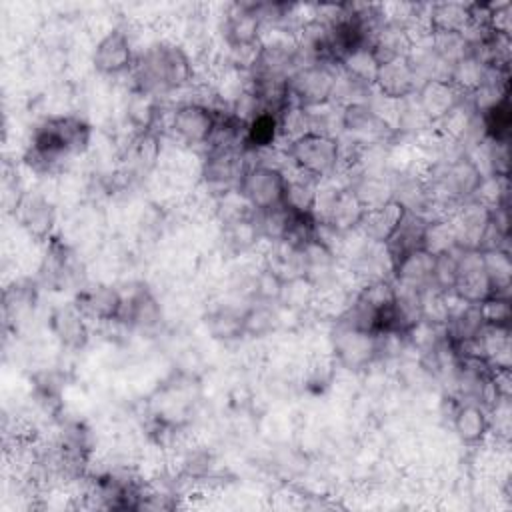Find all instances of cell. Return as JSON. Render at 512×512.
Here are the masks:
<instances>
[{"label": "cell", "mask_w": 512, "mask_h": 512, "mask_svg": "<svg viewBox=\"0 0 512 512\" xmlns=\"http://www.w3.org/2000/svg\"><path fill=\"white\" fill-rule=\"evenodd\" d=\"M278 116L272 112H258L244 126V150L262 152L278 142Z\"/></svg>", "instance_id": "30"}, {"label": "cell", "mask_w": 512, "mask_h": 512, "mask_svg": "<svg viewBox=\"0 0 512 512\" xmlns=\"http://www.w3.org/2000/svg\"><path fill=\"white\" fill-rule=\"evenodd\" d=\"M34 288L26 282H14L4 290V316L6 320H22L34 308Z\"/></svg>", "instance_id": "42"}, {"label": "cell", "mask_w": 512, "mask_h": 512, "mask_svg": "<svg viewBox=\"0 0 512 512\" xmlns=\"http://www.w3.org/2000/svg\"><path fill=\"white\" fill-rule=\"evenodd\" d=\"M310 132V122H308V110L298 106V104H288L280 114H278V138L284 140L286 144L304 136Z\"/></svg>", "instance_id": "43"}, {"label": "cell", "mask_w": 512, "mask_h": 512, "mask_svg": "<svg viewBox=\"0 0 512 512\" xmlns=\"http://www.w3.org/2000/svg\"><path fill=\"white\" fill-rule=\"evenodd\" d=\"M402 212H404V208L396 200H392L380 208L366 210L362 216V222L358 226V232L372 242L386 244V240L394 232Z\"/></svg>", "instance_id": "27"}, {"label": "cell", "mask_w": 512, "mask_h": 512, "mask_svg": "<svg viewBox=\"0 0 512 512\" xmlns=\"http://www.w3.org/2000/svg\"><path fill=\"white\" fill-rule=\"evenodd\" d=\"M348 188L366 210L380 208L394 200L390 172H354Z\"/></svg>", "instance_id": "24"}, {"label": "cell", "mask_w": 512, "mask_h": 512, "mask_svg": "<svg viewBox=\"0 0 512 512\" xmlns=\"http://www.w3.org/2000/svg\"><path fill=\"white\" fill-rule=\"evenodd\" d=\"M434 260H436V256H432L424 248L414 250V252L406 254L404 258H400L392 266V280L400 286H408V288H416V290L432 288Z\"/></svg>", "instance_id": "23"}, {"label": "cell", "mask_w": 512, "mask_h": 512, "mask_svg": "<svg viewBox=\"0 0 512 512\" xmlns=\"http://www.w3.org/2000/svg\"><path fill=\"white\" fill-rule=\"evenodd\" d=\"M330 344L336 362L350 372H360L378 360V334L336 322Z\"/></svg>", "instance_id": "9"}, {"label": "cell", "mask_w": 512, "mask_h": 512, "mask_svg": "<svg viewBox=\"0 0 512 512\" xmlns=\"http://www.w3.org/2000/svg\"><path fill=\"white\" fill-rule=\"evenodd\" d=\"M90 138L92 128L80 116H48L34 128L24 162L38 174H50L58 170L66 158L82 154Z\"/></svg>", "instance_id": "1"}, {"label": "cell", "mask_w": 512, "mask_h": 512, "mask_svg": "<svg viewBox=\"0 0 512 512\" xmlns=\"http://www.w3.org/2000/svg\"><path fill=\"white\" fill-rule=\"evenodd\" d=\"M224 240L230 250L236 254H244L252 248H256L262 240L254 222V212L230 222H224Z\"/></svg>", "instance_id": "35"}, {"label": "cell", "mask_w": 512, "mask_h": 512, "mask_svg": "<svg viewBox=\"0 0 512 512\" xmlns=\"http://www.w3.org/2000/svg\"><path fill=\"white\" fill-rule=\"evenodd\" d=\"M288 172L284 166L270 162L248 164L236 192L244 198L252 212H264L286 202Z\"/></svg>", "instance_id": "4"}, {"label": "cell", "mask_w": 512, "mask_h": 512, "mask_svg": "<svg viewBox=\"0 0 512 512\" xmlns=\"http://www.w3.org/2000/svg\"><path fill=\"white\" fill-rule=\"evenodd\" d=\"M426 224L428 218L412 212V210H404L394 232L390 234V238L386 240V252L392 260V266L404 258L406 254L420 250L424 246V232H426Z\"/></svg>", "instance_id": "20"}, {"label": "cell", "mask_w": 512, "mask_h": 512, "mask_svg": "<svg viewBox=\"0 0 512 512\" xmlns=\"http://www.w3.org/2000/svg\"><path fill=\"white\" fill-rule=\"evenodd\" d=\"M334 78L336 64L314 62L298 66L286 80L290 102L302 108H314L332 102Z\"/></svg>", "instance_id": "7"}, {"label": "cell", "mask_w": 512, "mask_h": 512, "mask_svg": "<svg viewBox=\"0 0 512 512\" xmlns=\"http://www.w3.org/2000/svg\"><path fill=\"white\" fill-rule=\"evenodd\" d=\"M278 328V304L252 302L248 308H244V336L262 338Z\"/></svg>", "instance_id": "34"}, {"label": "cell", "mask_w": 512, "mask_h": 512, "mask_svg": "<svg viewBox=\"0 0 512 512\" xmlns=\"http://www.w3.org/2000/svg\"><path fill=\"white\" fill-rule=\"evenodd\" d=\"M316 292H318V288L310 280H306L304 276L292 278V280L284 282V290H282V296H280L278 304L282 308H288V310L302 316L304 312L312 310L314 300H316Z\"/></svg>", "instance_id": "36"}, {"label": "cell", "mask_w": 512, "mask_h": 512, "mask_svg": "<svg viewBox=\"0 0 512 512\" xmlns=\"http://www.w3.org/2000/svg\"><path fill=\"white\" fill-rule=\"evenodd\" d=\"M72 256L74 254L70 252V248L64 242H60L58 238H50L46 244L44 256L40 258V266H38V272L44 278V282L50 286H56V288L66 286L76 274Z\"/></svg>", "instance_id": "25"}, {"label": "cell", "mask_w": 512, "mask_h": 512, "mask_svg": "<svg viewBox=\"0 0 512 512\" xmlns=\"http://www.w3.org/2000/svg\"><path fill=\"white\" fill-rule=\"evenodd\" d=\"M458 258H460L458 248L436 256L434 272H432V288L442 290V292H450L454 288L456 278H458Z\"/></svg>", "instance_id": "45"}, {"label": "cell", "mask_w": 512, "mask_h": 512, "mask_svg": "<svg viewBox=\"0 0 512 512\" xmlns=\"http://www.w3.org/2000/svg\"><path fill=\"white\" fill-rule=\"evenodd\" d=\"M74 304L88 320L120 322L124 310V296L112 284H90L76 292Z\"/></svg>", "instance_id": "14"}, {"label": "cell", "mask_w": 512, "mask_h": 512, "mask_svg": "<svg viewBox=\"0 0 512 512\" xmlns=\"http://www.w3.org/2000/svg\"><path fill=\"white\" fill-rule=\"evenodd\" d=\"M452 430L466 446H478L490 436V412L472 400L454 404Z\"/></svg>", "instance_id": "19"}, {"label": "cell", "mask_w": 512, "mask_h": 512, "mask_svg": "<svg viewBox=\"0 0 512 512\" xmlns=\"http://www.w3.org/2000/svg\"><path fill=\"white\" fill-rule=\"evenodd\" d=\"M338 68L344 70L346 74H350L352 78H356L368 86H374V80H376V74L380 68V60L376 58L374 50L368 44H364V46H358L352 52H348L338 62Z\"/></svg>", "instance_id": "32"}, {"label": "cell", "mask_w": 512, "mask_h": 512, "mask_svg": "<svg viewBox=\"0 0 512 512\" xmlns=\"http://www.w3.org/2000/svg\"><path fill=\"white\" fill-rule=\"evenodd\" d=\"M288 172V170H286ZM316 178H310L302 172H288V188H286V206L296 210V212H306L312 214L314 208V198H316V188H318Z\"/></svg>", "instance_id": "33"}, {"label": "cell", "mask_w": 512, "mask_h": 512, "mask_svg": "<svg viewBox=\"0 0 512 512\" xmlns=\"http://www.w3.org/2000/svg\"><path fill=\"white\" fill-rule=\"evenodd\" d=\"M418 88V80L414 76V70L406 56L390 58L386 62H380L374 90L390 100H402L410 94H414Z\"/></svg>", "instance_id": "18"}, {"label": "cell", "mask_w": 512, "mask_h": 512, "mask_svg": "<svg viewBox=\"0 0 512 512\" xmlns=\"http://www.w3.org/2000/svg\"><path fill=\"white\" fill-rule=\"evenodd\" d=\"M484 318L480 312L478 304H464L462 308H458L456 312L450 314L448 322L444 324V334H446V342L454 348L460 350L462 346L474 342L478 338V334L484 328Z\"/></svg>", "instance_id": "26"}, {"label": "cell", "mask_w": 512, "mask_h": 512, "mask_svg": "<svg viewBox=\"0 0 512 512\" xmlns=\"http://www.w3.org/2000/svg\"><path fill=\"white\" fill-rule=\"evenodd\" d=\"M448 220L452 222L458 250H478L480 252L482 242H484L490 222H492V210L472 198V200L458 204L450 212Z\"/></svg>", "instance_id": "12"}, {"label": "cell", "mask_w": 512, "mask_h": 512, "mask_svg": "<svg viewBox=\"0 0 512 512\" xmlns=\"http://www.w3.org/2000/svg\"><path fill=\"white\" fill-rule=\"evenodd\" d=\"M124 118L134 130V136L154 132L160 118V98L132 86L124 100Z\"/></svg>", "instance_id": "22"}, {"label": "cell", "mask_w": 512, "mask_h": 512, "mask_svg": "<svg viewBox=\"0 0 512 512\" xmlns=\"http://www.w3.org/2000/svg\"><path fill=\"white\" fill-rule=\"evenodd\" d=\"M478 306H480L484 324L510 326L512 308H510V296L508 294H492L484 302H480Z\"/></svg>", "instance_id": "46"}, {"label": "cell", "mask_w": 512, "mask_h": 512, "mask_svg": "<svg viewBox=\"0 0 512 512\" xmlns=\"http://www.w3.org/2000/svg\"><path fill=\"white\" fill-rule=\"evenodd\" d=\"M426 252L432 256H440L446 252H452L458 248L456 234L452 228V222L446 218H428L426 232H424V246Z\"/></svg>", "instance_id": "38"}, {"label": "cell", "mask_w": 512, "mask_h": 512, "mask_svg": "<svg viewBox=\"0 0 512 512\" xmlns=\"http://www.w3.org/2000/svg\"><path fill=\"white\" fill-rule=\"evenodd\" d=\"M130 74L134 88L160 98L170 92L188 88L196 78V66L184 46L172 40H158L148 44L136 56Z\"/></svg>", "instance_id": "2"}, {"label": "cell", "mask_w": 512, "mask_h": 512, "mask_svg": "<svg viewBox=\"0 0 512 512\" xmlns=\"http://www.w3.org/2000/svg\"><path fill=\"white\" fill-rule=\"evenodd\" d=\"M452 292L468 304H480L494 294L492 282L482 266L478 250H460L458 278Z\"/></svg>", "instance_id": "15"}, {"label": "cell", "mask_w": 512, "mask_h": 512, "mask_svg": "<svg viewBox=\"0 0 512 512\" xmlns=\"http://www.w3.org/2000/svg\"><path fill=\"white\" fill-rule=\"evenodd\" d=\"M430 34L432 32H462L470 22V4L464 2H436L426 10Z\"/></svg>", "instance_id": "29"}, {"label": "cell", "mask_w": 512, "mask_h": 512, "mask_svg": "<svg viewBox=\"0 0 512 512\" xmlns=\"http://www.w3.org/2000/svg\"><path fill=\"white\" fill-rule=\"evenodd\" d=\"M488 66H484L476 56L468 54L466 58L458 60L450 70V82L464 94L470 96L486 78Z\"/></svg>", "instance_id": "37"}, {"label": "cell", "mask_w": 512, "mask_h": 512, "mask_svg": "<svg viewBox=\"0 0 512 512\" xmlns=\"http://www.w3.org/2000/svg\"><path fill=\"white\" fill-rule=\"evenodd\" d=\"M48 328L54 340L68 350H82L90 340L88 318L74 302L54 306L48 314Z\"/></svg>", "instance_id": "16"}, {"label": "cell", "mask_w": 512, "mask_h": 512, "mask_svg": "<svg viewBox=\"0 0 512 512\" xmlns=\"http://www.w3.org/2000/svg\"><path fill=\"white\" fill-rule=\"evenodd\" d=\"M204 324L214 340L234 342L244 338V310L230 304H222L210 310L204 318Z\"/></svg>", "instance_id": "28"}, {"label": "cell", "mask_w": 512, "mask_h": 512, "mask_svg": "<svg viewBox=\"0 0 512 512\" xmlns=\"http://www.w3.org/2000/svg\"><path fill=\"white\" fill-rule=\"evenodd\" d=\"M162 320V306L146 286L130 292L128 298L124 296V310L120 322L140 332H152L162 324Z\"/></svg>", "instance_id": "21"}, {"label": "cell", "mask_w": 512, "mask_h": 512, "mask_svg": "<svg viewBox=\"0 0 512 512\" xmlns=\"http://www.w3.org/2000/svg\"><path fill=\"white\" fill-rule=\"evenodd\" d=\"M430 44L438 52V56L450 66L470 54V44L466 42L462 32H432Z\"/></svg>", "instance_id": "41"}, {"label": "cell", "mask_w": 512, "mask_h": 512, "mask_svg": "<svg viewBox=\"0 0 512 512\" xmlns=\"http://www.w3.org/2000/svg\"><path fill=\"white\" fill-rule=\"evenodd\" d=\"M136 54L130 34L124 28L108 30L92 50V66L102 76H120L132 72Z\"/></svg>", "instance_id": "10"}, {"label": "cell", "mask_w": 512, "mask_h": 512, "mask_svg": "<svg viewBox=\"0 0 512 512\" xmlns=\"http://www.w3.org/2000/svg\"><path fill=\"white\" fill-rule=\"evenodd\" d=\"M218 114L220 110L206 102L186 100L170 112L168 128L184 146H208L218 124Z\"/></svg>", "instance_id": "6"}, {"label": "cell", "mask_w": 512, "mask_h": 512, "mask_svg": "<svg viewBox=\"0 0 512 512\" xmlns=\"http://www.w3.org/2000/svg\"><path fill=\"white\" fill-rule=\"evenodd\" d=\"M338 138H344L358 148H366L376 144H390L398 138V134L366 102L342 106V134Z\"/></svg>", "instance_id": "8"}, {"label": "cell", "mask_w": 512, "mask_h": 512, "mask_svg": "<svg viewBox=\"0 0 512 512\" xmlns=\"http://www.w3.org/2000/svg\"><path fill=\"white\" fill-rule=\"evenodd\" d=\"M248 168L242 146H210L200 162V180L212 194H228L238 188Z\"/></svg>", "instance_id": "5"}, {"label": "cell", "mask_w": 512, "mask_h": 512, "mask_svg": "<svg viewBox=\"0 0 512 512\" xmlns=\"http://www.w3.org/2000/svg\"><path fill=\"white\" fill-rule=\"evenodd\" d=\"M264 24L256 4H234L222 22V38L228 50H252L262 42Z\"/></svg>", "instance_id": "13"}, {"label": "cell", "mask_w": 512, "mask_h": 512, "mask_svg": "<svg viewBox=\"0 0 512 512\" xmlns=\"http://www.w3.org/2000/svg\"><path fill=\"white\" fill-rule=\"evenodd\" d=\"M482 266L492 282L494 294H508L512 284V260L508 248H488L480 250Z\"/></svg>", "instance_id": "31"}, {"label": "cell", "mask_w": 512, "mask_h": 512, "mask_svg": "<svg viewBox=\"0 0 512 512\" xmlns=\"http://www.w3.org/2000/svg\"><path fill=\"white\" fill-rule=\"evenodd\" d=\"M284 158L292 170L316 180H326L340 170L342 148L336 136L306 132L304 136L286 144Z\"/></svg>", "instance_id": "3"}, {"label": "cell", "mask_w": 512, "mask_h": 512, "mask_svg": "<svg viewBox=\"0 0 512 512\" xmlns=\"http://www.w3.org/2000/svg\"><path fill=\"white\" fill-rule=\"evenodd\" d=\"M450 318V304H448V292L426 288L422 290V320L444 326Z\"/></svg>", "instance_id": "44"}, {"label": "cell", "mask_w": 512, "mask_h": 512, "mask_svg": "<svg viewBox=\"0 0 512 512\" xmlns=\"http://www.w3.org/2000/svg\"><path fill=\"white\" fill-rule=\"evenodd\" d=\"M284 290V280L272 272L266 266H260L254 274H252V282H250V296L252 302H262V304H278L280 296Z\"/></svg>", "instance_id": "40"}, {"label": "cell", "mask_w": 512, "mask_h": 512, "mask_svg": "<svg viewBox=\"0 0 512 512\" xmlns=\"http://www.w3.org/2000/svg\"><path fill=\"white\" fill-rule=\"evenodd\" d=\"M416 102L424 118L438 126L454 108H458L466 96L450 80H430L416 88Z\"/></svg>", "instance_id": "17"}, {"label": "cell", "mask_w": 512, "mask_h": 512, "mask_svg": "<svg viewBox=\"0 0 512 512\" xmlns=\"http://www.w3.org/2000/svg\"><path fill=\"white\" fill-rule=\"evenodd\" d=\"M14 218L32 240L42 242L52 238L50 234L56 224V208L46 194L30 190L22 192V196L14 204Z\"/></svg>", "instance_id": "11"}, {"label": "cell", "mask_w": 512, "mask_h": 512, "mask_svg": "<svg viewBox=\"0 0 512 512\" xmlns=\"http://www.w3.org/2000/svg\"><path fill=\"white\" fill-rule=\"evenodd\" d=\"M480 116V124H482V132L484 138L488 140H496V142H508L510 136V122H512V114H510V98L502 100L500 104L492 106L490 110L478 114Z\"/></svg>", "instance_id": "39"}]
</instances>
